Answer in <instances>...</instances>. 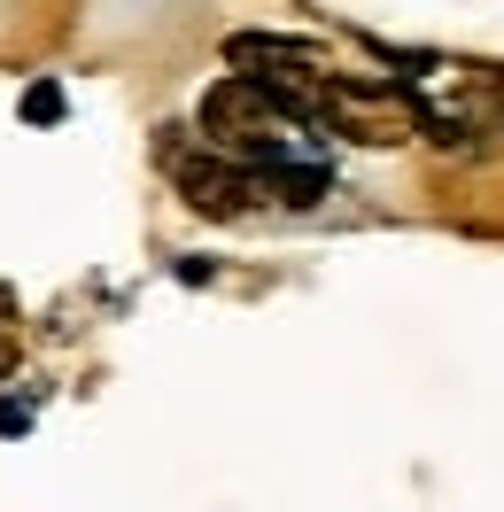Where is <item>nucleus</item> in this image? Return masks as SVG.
Instances as JSON below:
<instances>
[{
	"instance_id": "nucleus-5",
	"label": "nucleus",
	"mask_w": 504,
	"mask_h": 512,
	"mask_svg": "<svg viewBox=\"0 0 504 512\" xmlns=\"http://www.w3.org/2000/svg\"><path fill=\"white\" fill-rule=\"evenodd\" d=\"M0 365H8V350H0Z\"/></svg>"
},
{
	"instance_id": "nucleus-1",
	"label": "nucleus",
	"mask_w": 504,
	"mask_h": 512,
	"mask_svg": "<svg viewBox=\"0 0 504 512\" xmlns=\"http://www.w3.org/2000/svg\"><path fill=\"white\" fill-rule=\"evenodd\" d=\"M202 140L218 156L249 163V171H272V163H326V148L311 140V117H295L287 101H272L249 70L241 78H218L202 94Z\"/></svg>"
},
{
	"instance_id": "nucleus-2",
	"label": "nucleus",
	"mask_w": 504,
	"mask_h": 512,
	"mask_svg": "<svg viewBox=\"0 0 504 512\" xmlns=\"http://www.w3.org/2000/svg\"><path fill=\"white\" fill-rule=\"evenodd\" d=\"M171 179L187 194V210H202V218H249L256 202H264V179H256L249 163L218 156L210 140H202V156H194V148H171Z\"/></svg>"
},
{
	"instance_id": "nucleus-4",
	"label": "nucleus",
	"mask_w": 504,
	"mask_h": 512,
	"mask_svg": "<svg viewBox=\"0 0 504 512\" xmlns=\"http://www.w3.org/2000/svg\"><path fill=\"white\" fill-rule=\"evenodd\" d=\"M16 427H32V412L24 404H0V435H16Z\"/></svg>"
},
{
	"instance_id": "nucleus-3",
	"label": "nucleus",
	"mask_w": 504,
	"mask_h": 512,
	"mask_svg": "<svg viewBox=\"0 0 504 512\" xmlns=\"http://www.w3.org/2000/svg\"><path fill=\"white\" fill-rule=\"evenodd\" d=\"M24 117H32V125H55V117H63V94H55V86H32V94H24Z\"/></svg>"
}]
</instances>
